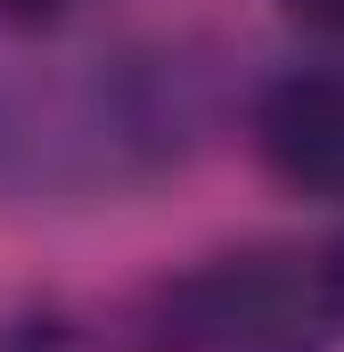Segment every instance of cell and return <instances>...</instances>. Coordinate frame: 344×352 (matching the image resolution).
<instances>
[{"label":"cell","mask_w":344,"mask_h":352,"mask_svg":"<svg viewBox=\"0 0 344 352\" xmlns=\"http://www.w3.org/2000/svg\"><path fill=\"white\" fill-rule=\"evenodd\" d=\"M312 270H279L255 254L205 263L197 278L164 287V352H312Z\"/></svg>","instance_id":"1"},{"label":"cell","mask_w":344,"mask_h":352,"mask_svg":"<svg viewBox=\"0 0 344 352\" xmlns=\"http://www.w3.org/2000/svg\"><path fill=\"white\" fill-rule=\"evenodd\" d=\"M255 156L303 197H344V74H279L262 82L255 115Z\"/></svg>","instance_id":"2"},{"label":"cell","mask_w":344,"mask_h":352,"mask_svg":"<svg viewBox=\"0 0 344 352\" xmlns=\"http://www.w3.org/2000/svg\"><path fill=\"white\" fill-rule=\"evenodd\" d=\"M312 295H320V320H344V246H336V254H320Z\"/></svg>","instance_id":"3"},{"label":"cell","mask_w":344,"mask_h":352,"mask_svg":"<svg viewBox=\"0 0 344 352\" xmlns=\"http://www.w3.org/2000/svg\"><path fill=\"white\" fill-rule=\"evenodd\" d=\"M303 16H320V25H344V0H295Z\"/></svg>","instance_id":"4"}]
</instances>
